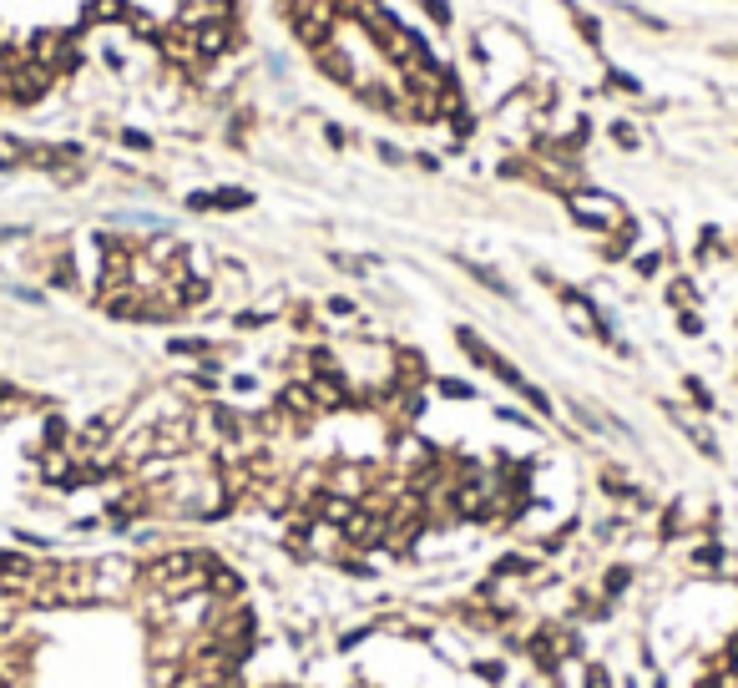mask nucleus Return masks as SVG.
Returning a JSON list of instances; mask_svg holds the SVG:
<instances>
[{"mask_svg": "<svg viewBox=\"0 0 738 688\" xmlns=\"http://www.w3.org/2000/svg\"><path fill=\"white\" fill-rule=\"evenodd\" d=\"M375 152H379V157H385V162H389V167H405V162H410V157L399 152V147H389V143H375Z\"/></svg>", "mask_w": 738, "mask_h": 688, "instance_id": "obj_14", "label": "nucleus"}, {"mask_svg": "<svg viewBox=\"0 0 738 688\" xmlns=\"http://www.w3.org/2000/svg\"><path fill=\"white\" fill-rule=\"evenodd\" d=\"M566 319L576 324V334H602V324H597V309L586 304L582 294H572V289H566Z\"/></svg>", "mask_w": 738, "mask_h": 688, "instance_id": "obj_4", "label": "nucleus"}, {"mask_svg": "<svg viewBox=\"0 0 738 688\" xmlns=\"http://www.w3.org/2000/svg\"><path fill=\"white\" fill-rule=\"evenodd\" d=\"M329 314H339V319H349V314H354V304H349V299H329Z\"/></svg>", "mask_w": 738, "mask_h": 688, "instance_id": "obj_15", "label": "nucleus"}, {"mask_svg": "<svg viewBox=\"0 0 738 688\" xmlns=\"http://www.w3.org/2000/svg\"><path fill=\"white\" fill-rule=\"evenodd\" d=\"M420 11H425V15H430V21H435V25H450V21H456V11H450L446 0H420Z\"/></svg>", "mask_w": 738, "mask_h": 688, "instance_id": "obj_8", "label": "nucleus"}, {"mask_svg": "<svg viewBox=\"0 0 738 688\" xmlns=\"http://www.w3.org/2000/svg\"><path fill=\"white\" fill-rule=\"evenodd\" d=\"M633 269L643 273V279H653V273L663 269V253H637V259H633Z\"/></svg>", "mask_w": 738, "mask_h": 688, "instance_id": "obj_10", "label": "nucleus"}, {"mask_svg": "<svg viewBox=\"0 0 738 688\" xmlns=\"http://www.w3.org/2000/svg\"><path fill=\"white\" fill-rule=\"evenodd\" d=\"M440 395H450V400H470L476 390H470L466 380H440Z\"/></svg>", "mask_w": 738, "mask_h": 688, "instance_id": "obj_11", "label": "nucleus"}, {"mask_svg": "<svg viewBox=\"0 0 738 688\" xmlns=\"http://www.w3.org/2000/svg\"><path fill=\"white\" fill-rule=\"evenodd\" d=\"M314 66H319V72H324L334 86H349V92L364 82V66L354 61V51H349V46H339V41L319 46V51H314Z\"/></svg>", "mask_w": 738, "mask_h": 688, "instance_id": "obj_3", "label": "nucleus"}, {"mask_svg": "<svg viewBox=\"0 0 738 688\" xmlns=\"http://www.w3.org/2000/svg\"><path fill=\"white\" fill-rule=\"evenodd\" d=\"M122 147H132V152H147V147H153V137H147V132H122Z\"/></svg>", "mask_w": 738, "mask_h": 688, "instance_id": "obj_12", "label": "nucleus"}, {"mask_svg": "<svg viewBox=\"0 0 738 688\" xmlns=\"http://www.w3.org/2000/svg\"><path fill=\"white\" fill-rule=\"evenodd\" d=\"M572 25H576V31H582V41H586V46H592V51L602 46V25H597V15H586L582 5H572Z\"/></svg>", "mask_w": 738, "mask_h": 688, "instance_id": "obj_6", "label": "nucleus"}, {"mask_svg": "<svg viewBox=\"0 0 738 688\" xmlns=\"http://www.w3.org/2000/svg\"><path fill=\"white\" fill-rule=\"evenodd\" d=\"M566 208H572V218L576 223H586V228H617V223H627L622 218V202L612 198V192H597V188H566Z\"/></svg>", "mask_w": 738, "mask_h": 688, "instance_id": "obj_1", "label": "nucleus"}, {"mask_svg": "<svg viewBox=\"0 0 738 688\" xmlns=\"http://www.w3.org/2000/svg\"><path fill=\"white\" fill-rule=\"evenodd\" d=\"M460 269H466L470 279H476V284H486L491 294H511V289H506V279H501L496 269H486V263H470V259H460Z\"/></svg>", "mask_w": 738, "mask_h": 688, "instance_id": "obj_5", "label": "nucleus"}, {"mask_svg": "<svg viewBox=\"0 0 738 688\" xmlns=\"http://www.w3.org/2000/svg\"><path fill=\"white\" fill-rule=\"evenodd\" d=\"M733 56H738V46H733Z\"/></svg>", "mask_w": 738, "mask_h": 688, "instance_id": "obj_17", "label": "nucleus"}, {"mask_svg": "<svg viewBox=\"0 0 738 688\" xmlns=\"http://www.w3.org/2000/svg\"><path fill=\"white\" fill-rule=\"evenodd\" d=\"M612 143H617V147H637V132H633V122H612Z\"/></svg>", "mask_w": 738, "mask_h": 688, "instance_id": "obj_9", "label": "nucleus"}, {"mask_svg": "<svg viewBox=\"0 0 738 688\" xmlns=\"http://www.w3.org/2000/svg\"><path fill=\"white\" fill-rule=\"evenodd\" d=\"M607 92H617V96H643V82H637L633 72H617V66H607Z\"/></svg>", "mask_w": 738, "mask_h": 688, "instance_id": "obj_7", "label": "nucleus"}, {"mask_svg": "<svg viewBox=\"0 0 738 688\" xmlns=\"http://www.w3.org/2000/svg\"><path fill=\"white\" fill-rule=\"evenodd\" d=\"M41 577H46V567H41L35 557H21V552H0V593H11V597H35Z\"/></svg>", "mask_w": 738, "mask_h": 688, "instance_id": "obj_2", "label": "nucleus"}, {"mask_svg": "<svg viewBox=\"0 0 738 688\" xmlns=\"http://www.w3.org/2000/svg\"><path fill=\"white\" fill-rule=\"evenodd\" d=\"M668 299H673V304H688V299H698V294H693V284H688V279H673Z\"/></svg>", "mask_w": 738, "mask_h": 688, "instance_id": "obj_13", "label": "nucleus"}, {"mask_svg": "<svg viewBox=\"0 0 738 688\" xmlns=\"http://www.w3.org/2000/svg\"><path fill=\"white\" fill-rule=\"evenodd\" d=\"M586 688H612V683H607V673H602V668H592V673H586Z\"/></svg>", "mask_w": 738, "mask_h": 688, "instance_id": "obj_16", "label": "nucleus"}]
</instances>
